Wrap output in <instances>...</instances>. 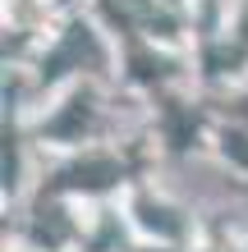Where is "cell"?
Segmentation results:
<instances>
[{
  "label": "cell",
  "instance_id": "cell-1",
  "mask_svg": "<svg viewBox=\"0 0 248 252\" xmlns=\"http://www.w3.org/2000/svg\"><path fill=\"white\" fill-rule=\"evenodd\" d=\"M120 179V170H115V160H87V165H74L65 174L69 188H106Z\"/></svg>",
  "mask_w": 248,
  "mask_h": 252
},
{
  "label": "cell",
  "instance_id": "cell-2",
  "mask_svg": "<svg viewBox=\"0 0 248 252\" xmlns=\"http://www.w3.org/2000/svg\"><path fill=\"white\" fill-rule=\"evenodd\" d=\"M74 55H78V60L87 55V60H92V64L101 60V51L92 46V37H87V28H74V32H69V41H65V51H60V55H55V60H51V69H46V73H60V69H65L69 60H74Z\"/></svg>",
  "mask_w": 248,
  "mask_h": 252
},
{
  "label": "cell",
  "instance_id": "cell-3",
  "mask_svg": "<svg viewBox=\"0 0 248 252\" xmlns=\"http://www.w3.org/2000/svg\"><path fill=\"white\" fill-rule=\"evenodd\" d=\"M87 115H92V110H87V96H78V101H69V110H65L60 120L51 124V133H55V138H74L78 128H87Z\"/></svg>",
  "mask_w": 248,
  "mask_h": 252
},
{
  "label": "cell",
  "instance_id": "cell-4",
  "mask_svg": "<svg viewBox=\"0 0 248 252\" xmlns=\"http://www.w3.org/2000/svg\"><path fill=\"white\" fill-rule=\"evenodd\" d=\"M142 220H147L152 229H161V234H179V225L170 220V211H161V206H152V202H142Z\"/></svg>",
  "mask_w": 248,
  "mask_h": 252
}]
</instances>
